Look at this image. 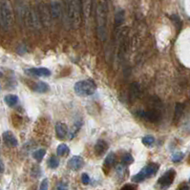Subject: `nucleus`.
Returning a JSON list of instances; mask_svg holds the SVG:
<instances>
[{
    "instance_id": "16",
    "label": "nucleus",
    "mask_w": 190,
    "mask_h": 190,
    "mask_svg": "<svg viewBox=\"0 0 190 190\" xmlns=\"http://www.w3.org/2000/svg\"><path fill=\"white\" fill-rule=\"evenodd\" d=\"M115 162H116V155L115 153H110L104 161V164H103V168L105 169H110L112 167L114 164H115Z\"/></svg>"
},
{
    "instance_id": "15",
    "label": "nucleus",
    "mask_w": 190,
    "mask_h": 190,
    "mask_svg": "<svg viewBox=\"0 0 190 190\" xmlns=\"http://www.w3.org/2000/svg\"><path fill=\"white\" fill-rule=\"evenodd\" d=\"M56 137L59 139H64L68 133V128L66 124L62 122H57L56 125Z\"/></svg>"
},
{
    "instance_id": "32",
    "label": "nucleus",
    "mask_w": 190,
    "mask_h": 190,
    "mask_svg": "<svg viewBox=\"0 0 190 190\" xmlns=\"http://www.w3.org/2000/svg\"><path fill=\"white\" fill-rule=\"evenodd\" d=\"M4 169H5V167H4V163H3L2 160L0 159V173H3V172H4Z\"/></svg>"
},
{
    "instance_id": "4",
    "label": "nucleus",
    "mask_w": 190,
    "mask_h": 190,
    "mask_svg": "<svg viewBox=\"0 0 190 190\" xmlns=\"http://www.w3.org/2000/svg\"><path fill=\"white\" fill-rule=\"evenodd\" d=\"M74 90L78 97H82V98L89 97L96 93L97 85L95 84L94 81L90 80H80V81H77L75 84Z\"/></svg>"
},
{
    "instance_id": "33",
    "label": "nucleus",
    "mask_w": 190,
    "mask_h": 190,
    "mask_svg": "<svg viewBox=\"0 0 190 190\" xmlns=\"http://www.w3.org/2000/svg\"><path fill=\"white\" fill-rule=\"evenodd\" d=\"M179 190H189V187L186 184H183L182 186H180Z\"/></svg>"
},
{
    "instance_id": "12",
    "label": "nucleus",
    "mask_w": 190,
    "mask_h": 190,
    "mask_svg": "<svg viewBox=\"0 0 190 190\" xmlns=\"http://www.w3.org/2000/svg\"><path fill=\"white\" fill-rule=\"evenodd\" d=\"M3 139L5 144L10 147H15L18 144L17 138H15V136L11 131H5L3 133Z\"/></svg>"
},
{
    "instance_id": "13",
    "label": "nucleus",
    "mask_w": 190,
    "mask_h": 190,
    "mask_svg": "<svg viewBox=\"0 0 190 190\" xmlns=\"http://www.w3.org/2000/svg\"><path fill=\"white\" fill-rule=\"evenodd\" d=\"M92 8H93V0H82V12L86 22L91 17Z\"/></svg>"
},
{
    "instance_id": "26",
    "label": "nucleus",
    "mask_w": 190,
    "mask_h": 190,
    "mask_svg": "<svg viewBox=\"0 0 190 190\" xmlns=\"http://www.w3.org/2000/svg\"><path fill=\"white\" fill-rule=\"evenodd\" d=\"M131 93H130V95H131V98L132 99H136L137 98V95L139 94V87H138V85L137 84H132V87H131Z\"/></svg>"
},
{
    "instance_id": "24",
    "label": "nucleus",
    "mask_w": 190,
    "mask_h": 190,
    "mask_svg": "<svg viewBox=\"0 0 190 190\" xmlns=\"http://www.w3.org/2000/svg\"><path fill=\"white\" fill-rule=\"evenodd\" d=\"M183 104L178 103V104L176 105V108H175V119H176V120H178V119L181 118V116H182V114H183Z\"/></svg>"
},
{
    "instance_id": "21",
    "label": "nucleus",
    "mask_w": 190,
    "mask_h": 190,
    "mask_svg": "<svg viewBox=\"0 0 190 190\" xmlns=\"http://www.w3.org/2000/svg\"><path fill=\"white\" fill-rule=\"evenodd\" d=\"M141 142L145 146L150 147V146H152L155 144V139L152 136H145V137H144V138L141 139Z\"/></svg>"
},
{
    "instance_id": "31",
    "label": "nucleus",
    "mask_w": 190,
    "mask_h": 190,
    "mask_svg": "<svg viewBox=\"0 0 190 190\" xmlns=\"http://www.w3.org/2000/svg\"><path fill=\"white\" fill-rule=\"evenodd\" d=\"M121 190H136V188L131 185V184H127V185H125L121 188Z\"/></svg>"
},
{
    "instance_id": "35",
    "label": "nucleus",
    "mask_w": 190,
    "mask_h": 190,
    "mask_svg": "<svg viewBox=\"0 0 190 190\" xmlns=\"http://www.w3.org/2000/svg\"><path fill=\"white\" fill-rule=\"evenodd\" d=\"M189 182H190V180H189Z\"/></svg>"
},
{
    "instance_id": "34",
    "label": "nucleus",
    "mask_w": 190,
    "mask_h": 190,
    "mask_svg": "<svg viewBox=\"0 0 190 190\" xmlns=\"http://www.w3.org/2000/svg\"><path fill=\"white\" fill-rule=\"evenodd\" d=\"M0 144H1V139H0Z\"/></svg>"
},
{
    "instance_id": "7",
    "label": "nucleus",
    "mask_w": 190,
    "mask_h": 190,
    "mask_svg": "<svg viewBox=\"0 0 190 190\" xmlns=\"http://www.w3.org/2000/svg\"><path fill=\"white\" fill-rule=\"evenodd\" d=\"M175 176H176L175 170L169 169L168 171H166L163 175L159 179V181H158V184H159L161 189L162 190L167 189L173 183L174 179H175Z\"/></svg>"
},
{
    "instance_id": "17",
    "label": "nucleus",
    "mask_w": 190,
    "mask_h": 190,
    "mask_svg": "<svg viewBox=\"0 0 190 190\" xmlns=\"http://www.w3.org/2000/svg\"><path fill=\"white\" fill-rule=\"evenodd\" d=\"M6 104L9 106V107H13L17 104L18 102V98L15 96V95H7L4 99Z\"/></svg>"
},
{
    "instance_id": "22",
    "label": "nucleus",
    "mask_w": 190,
    "mask_h": 190,
    "mask_svg": "<svg viewBox=\"0 0 190 190\" xmlns=\"http://www.w3.org/2000/svg\"><path fill=\"white\" fill-rule=\"evenodd\" d=\"M133 162H134L133 157H132L130 154H128V153L124 154V156L121 158V163H122L123 165H128V164H131V163H133Z\"/></svg>"
},
{
    "instance_id": "30",
    "label": "nucleus",
    "mask_w": 190,
    "mask_h": 190,
    "mask_svg": "<svg viewBox=\"0 0 190 190\" xmlns=\"http://www.w3.org/2000/svg\"><path fill=\"white\" fill-rule=\"evenodd\" d=\"M55 190H67V185L63 183H59L55 188Z\"/></svg>"
},
{
    "instance_id": "9",
    "label": "nucleus",
    "mask_w": 190,
    "mask_h": 190,
    "mask_svg": "<svg viewBox=\"0 0 190 190\" xmlns=\"http://www.w3.org/2000/svg\"><path fill=\"white\" fill-rule=\"evenodd\" d=\"M84 160L80 156H74L68 162V167L73 171H77L83 167Z\"/></svg>"
},
{
    "instance_id": "10",
    "label": "nucleus",
    "mask_w": 190,
    "mask_h": 190,
    "mask_svg": "<svg viewBox=\"0 0 190 190\" xmlns=\"http://www.w3.org/2000/svg\"><path fill=\"white\" fill-rule=\"evenodd\" d=\"M51 14L53 18H60L62 15V6L59 0H52L50 7Z\"/></svg>"
},
{
    "instance_id": "25",
    "label": "nucleus",
    "mask_w": 190,
    "mask_h": 190,
    "mask_svg": "<svg viewBox=\"0 0 190 190\" xmlns=\"http://www.w3.org/2000/svg\"><path fill=\"white\" fill-rule=\"evenodd\" d=\"M124 20V12L122 11H119L116 14V24L120 25Z\"/></svg>"
},
{
    "instance_id": "14",
    "label": "nucleus",
    "mask_w": 190,
    "mask_h": 190,
    "mask_svg": "<svg viewBox=\"0 0 190 190\" xmlns=\"http://www.w3.org/2000/svg\"><path fill=\"white\" fill-rule=\"evenodd\" d=\"M108 144L103 140V139H99L97 141L96 145H95V152H96V155L98 156H102L103 154L106 153V151L108 150Z\"/></svg>"
},
{
    "instance_id": "3",
    "label": "nucleus",
    "mask_w": 190,
    "mask_h": 190,
    "mask_svg": "<svg viewBox=\"0 0 190 190\" xmlns=\"http://www.w3.org/2000/svg\"><path fill=\"white\" fill-rule=\"evenodd\" d=\"M68 19L74 28H78L81 22V3L80 0L68 1Z\"/></svg>"
},
{
    "instance_id": "19",
    "label": "nucleus",
    "mask_w": 190,
    "mask_h": 190,
    "mask_svg": "<svg viewBox=\"0 0 190 190\" xmlns=\"http://www.w3.org/2000/svg\"><path fill=\"white\" fill-rule=\"evenodd\" d=\"M70 152V149L68 147V145L62 144H59L56 148V154L58 156H65L67 154H69Z\"/></svg>"
},
{
    "instance_id": "28",
    "label": "nucleus",
    "mask_w": 190,
    "mask_h": 190,
    "mask_svg": "<svg viewBox=\"0 0 190 190\" xmlns=\"http://www.w3.org/2000/svg\"><path fill=\"white\" fill-rule=\"evenodd\" d=\"M48 187H49V181H48V179H44L41 182L39 190H48Z\"/></svg>"
},
{
    "instance_id": "8",
    "label": "nucleus",
    "mask_w": 190,
    "mask_h": 190,
    "mask_svg": "<svg viewBox=\"0 0 190 190\" xmlns=\"http://www.w3.org/2000/svg\"><path fill=\"white\" fill-rule=\"evenodd\" d=\"M38 15H39V18L41 23H43L45 26H48L51 24V20H52V14H51V11L48 8L45 3H41L38 6Z\"/></svg>"
},
{
    "instance_id": "18",
    "label": "nucleus",
    "mask_w": 190,
    "mask_h": 190,
    "mask_svg": "<svg viewBox=\"0 0 190 190\" xmlns=\"http://www.w3.org/2000/svg\"><path fill=\"white\" fill-rule=\"evenodd\" d=\"M35 91L37 93H45L47 91H49V85L43 81L37 82L35 86Z\"/></svg>"
},
{
    "instance_id": "27",
    "label": "nucleus",
    "mask_w": 190,
    "mask_h": 190,
    "mask_svg": "<svg viewBox=\"0 0 190 190\" xmlns=\"http://www.w3.org/2000/svg\"><path fill=\"white\" fill-rule=\"evenodd\" d=\"M183 153H176V154H174L172 156V161L174 163H179L183 160Z\"/></svg>"
},
{
    "instance_id": "1",
    "label": "nucleus",
    "mask_w": 190,
    "mask_h": 190,
    "mask_svg": "<svg viewBox=\"0 0 190 190\" xmlns=\"http://www.w3.org/2000/svg\"><path fill=\"white\" fill-rule=\"evenodd\" d=\"M107 3L105 0H101L97 8V33L101 41H104L107 37Z\"/></svg>"
},
{
    "instance_id": "20",
    "label": "nucleus",
    "mask_w": 190,
    "mask_h": 190,
    "mask_svg": "<svg viewBox=\"0 0 190 190\" xmlns=\"http://www.w3.org/2000/svg\"><path fill=\"white\" fill-rule=\"evenodd\" d=\"M45 154H46V150L45 149H38V150H37L36 152L33 153V158L36 161L40 163L43 160Z\"/></svg>"
},
{
    "instance_id": "11",
    "label": "nucleus",
    "mask_w": 190,
    "mask_h": 190,
    "mask_svg": "<svg viewBox=\"0 0 190 190\" xmlns=\"http://www.w3.org/2000/svg\"><path fill=\"white\" fill-rule=\"evenodd\" d=\"M28 75L35 76H51V71L47 68H31L26 71Z\"/></svg>"
},
{
    "instance_id": "2",
    "label": "nucleus",
    "mask_w": 190,
    "mask_h": 190,
    "mask_svg": "<svg viewBox=\"0 0 190 190\" xmlns=\"http://www.w3.org/2000/svg\"><path fill=\"white\" fill-rule=\"evenodd\" d=\"M13 24V12L9 0H0V27L4 31L11 30Z\"/></svg>"
},
{
    "instance_id": "6",
    "label": "nucleus",
    "mask_w": 190,
    "mask_h": 190,
    "mask_svg": "<svg viewBox=\"0 0 190 190\" xmlns=\"http://www.w3.org/2000/svg\"><path fill=\"white\" fill-rule=\"evenodd\" d=\"M136 114L147 121L150 122H158L161 119V114L159 111L150 109V110H139L136 112Z\"/></svg>"
},
{
    "instance_id": "29",
    "label": "nucleus",
    "mask_w": 190,
    "mask_h": 190,
    "mask_svg": "<svg viewBox=\"0 0 190 190\" xmlns=\"http://www.w3.org/2000/svg\"><path fill=\"white\" fill-rule=\"evenodd\" d=\"M81 182H82V183L85 184V185L89 183L90 178H89V176L87 175L86 173H83V174H82V176H81Z\"/></svg>"
},
{
    "instance_id": "5",
    "label": "nucleus",
    "mask_w": 190,
    "mask_h": 190,
    "mask_svg": "<svg viewBox=\"0 0 190 190\" xmlns=\"http://www.w3.org/2000/svg\"><path fill=\"white\" fill-rule=\"evenodd\" d=\"M159 170V165L157 163H149L146 166L142 168L138 174L132 177V182L133 183H141L144 180L153 177L156 175V173Z\"/></svg>"
},
{
    "instance_id": "23",
    "label": "nucleus",
    "mask_w": 190,
    "mask_h": 190,
    "mask_svg": "<svg viewBox=\"0 0 190 190\" xmlns=\"http://www.w3.org/2000/svg\"><path fill=\"white\" fill-rule=\"evenodd\" d=\"M59 165V161L56 157H51L50 159L48 160V166L52 169H56L57 168Z\"/></svg>"
}]
</instances>
